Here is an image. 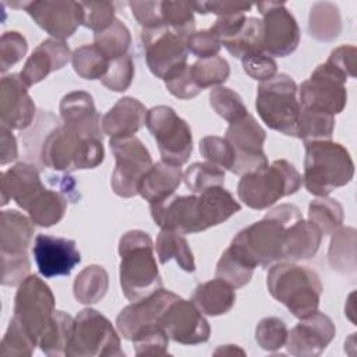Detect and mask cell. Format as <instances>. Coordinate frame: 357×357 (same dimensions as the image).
<instances>
[{
  "mask_svg": "<svg viewBox=\"0 0 357 357\" xmlns=\"http://www.w3.org/2000/svg\"><path fill=\"white\" fill-rule=\"evenodd\" d=\"M1 262H3V272H1L3 286H20L29 276L31 262L26 252L1 254Z\"/></svg>",
  "mask_w": 357,
  "mask_h": 357,
  "instance_id": "cell-54",
  "label": "cell"
},
{
  "mask_svg": "<svg viewBox=\"0 0 357 357\" xmlns=\"http://www.w3.org/2000/svg\"><path fill=\"white\" fill-rule=\"evenodd\" d=\"M160 3L162 1H130L128 7L142 29H155L165 26L162 21Z\"/></svg>",
  "mask_w": 357,
  "mask_h": 357,
  "instance_id": "cell-57",
  "label": "cell"
},
{
  "mask_svg": "<svg viewBox=\"0 0 357 357\" xmlns=\"http://www.w3.org/2000/svg\"><path fill=\"white\" fill-rule=\"evenodd\" d=\"M178 296L176 293L165 290L162 287L152 293L151 296L124 307L116 318L119 332L123 335L124 339L132 340V337L141 329L151 325H156L162 312Z\"/></svg>",
  "mask_w": 357,
  "mask_h": 357,
  "instance_id": "cell-22",
  "label": "cell"
},
{
  "mask_svg": "<svg viewBox=\"0 0 357 357\" xmlns=\"http://www.w3.org/2000/svg\"><path fill=\"white\" fill-rule=\"evenodd\" d=\"M287 326L278 317L262 318L255 328V340L266 351H276L284 346L287 339Z\"/></svg>",
  "mask_w": 357,
  "mask_h": 357,
  "instance_id": "cell-48",
  "label": "cell"
},
{
  "mask_svg": "<svg viewBox=\"0 0 357 357\" xmlns=\"http://www.w3.org/2000/svg\"><path fill=\"white\" fill-rule=\"evenodd\" d=\"M93 45L109 60L126 56L131 46L130 29L116 18V21L107 29L93 35Z\"/></svg>",
  "mask_w": 357,
  "mask_h": 357,
  "instance_id": "cell-43",
  "label": "cell"
},
{
  "mask_svg": "<svg viewBox=\"0 0 357 357\" xmlns=\"http://www.w3.org/2000/svg\"><path fill=\"white\" fill-rule=\"evenodd\" d=\"M266 287L271 296L297 318H304L319 307L322 283L308 266L278 262L268 271Z\"/></svg>",
  "mask_w": 357,
  "mask_h": 357,
  "instance_id": "cell-5",
  "label": "cell"
},
{
  "mask_svg": "<svg viewBox=\"0 0 357 357\" xmlns=\"http://www.w3.org/2000/svg\"><path fill=\"white\" fill-rule=\"evenodd\" d=\"M11 7L24 8L29 17L59 40L68 39L84 21L82 4L78 1H22L10 3Z\"/></svg>",
  "mask_w": 357,
  "mask_h": 357,
  "instance_id": "cell-18",
  "label": "cell"
},
{
  "mask_svg": "<svg viewBox=\"0 0 357 357\" xmlns=\"http://www.w3.org/2000/svg\"><path fill=\"white\" fill-rule=\"evenodd\" d=\"M169 336L160 325H151L141 329L134 337L132 344L135 354L141 356H166L169 347Z\"/></svg>",
  "mask_w": 357,
  "mask_h": 357,
  "instance_id": "cell-47",
  "label": "cell"
},
{
  "mask_svg": "<svg viewBox=\"0 0 357 357\" xmlns=\"http://www.w3.org/2000/svg\"><path fill=\"white\" fill-rule=\"evenodd\" d=\"M141 42L151 73L166 81L187 67L185 40L166 26L142 29Z\"/></svg>",
  "mask_w": 357,
  "mask_h": 357,
  "instance_id": "cell-14",
  "label": "cell"
},
{
  "mask_svg": "<svg viewBox=\"0 0 357 357\" xmlns=\"http://www.w3.org/2000/svg\"><path fill=\"white\" fill-rule=\"evenodd\" d=\"M245 13H238V14H229V15H222L218 17L215 24L209 28L220 40V43L223 40H227L230 38H233L234 35H237L240 32V29L243 28V25L245 24Z\"/></svg>",
  "mask_w": 357,
  "mask_h": 357,
  "instance_id": "cell-60",
  "label": "cell"
},
{
  "mask_svg": "<svg viewBox=\"0 0 357 357\" xmlns=\"http://www.w3.org/2000/svg\"><path fill=\"white\" fill-rule=\"evenodd\" d=\"M257 8L262 15L264 25V52L276 57L291 54L300 43V28L294 15L287 10L284 3L264 1Z\"/></svg>",
  "mask_w": 357,
  "mask_h": 357,
  "instance_id": "cell-16",
  "label": "cell"
},
{
  "mask_svg": "<svg viewBox=\"0 0 357 357\" xmlns=\"http://www.w3.org/2000/svg\"><path fill=\"white\" fill-rule=\"evenodd\" d=\"M60 117L63 126L84 138L103 141L102 119L96 112L93 98L85 91H73L60 100Z\"/></svg>",
  "mask_w": 357,
  "mask_h": 357,
  "instance_id": "cell-23",
  "label": "cell"
},
{
  "mask_svg": "<svg viewBox=\"0 0 357 357\" xmlns=\"http://www.w3.org/2000/svg\"><path fill=\"white\" fill-rule=\"evenodd\" d=\"M162 21L166 28L187 40L195 32V18L192 3L187 1H162L160 3Z\"/></svg>",
  "mask_w": 357,
  "mask_h": 357,
  "instance_id": "cell-41",
  "label": "cell"
},
{
  "mask_svg": "<svg viewBox=\"0 0 357 357\" xmlns=\"http://www.w3.org/2000/svg\"><path fill=\"white\" fill-rule=\"evenodd\" d=\"M165 85H166V89L178 99H192L201 92V89L197 86V84L191 77L190 66H187L184 70H181L178 74H176L170 79H166Z\"/></svg>",
  "mask_w": 357,
  "mask_h": 357,
  "instance_id": "cell-58",
  "label": "cell"
},
{
  "mask_svg": "<svg viewBox=\"0 0 357 357\" xmlns=\"http://www.w3.org/2000/svg\"><path fill=\"white\" fill-rule=\"evenodd\" d=\"M67 357H123L121 342L112 322L93 308H84L74 318Z\"/></svg>",
  "mask_w": 357,
  "mask_h": 357,
  "instance_id": "cell-9",
  "label": "cell"
},
{
  "mask_svg": "<svg viewBox=\"0 0 357 357\" xmlns=\"http://www.w3.org/2000/svg\"><path fill=\"white\" fill-rule=\"evenodd\" d=\"M151 215L162 230L181 234L199 233L218 226L237 213L241 206L223 185L211 187L201 194L172 195L149 204Z\"/></svg>",
  "mask_w": 357,
  "mask_h": 357,
  "instance_id": "cell-1",
  "label": "cell"
},
{
  "mask_svg": "<svg viewBox=\"0 0 357 357\" xmlns=\"http://www.w3.org/2000/svg\"><path fill=\"white\" fill-rule=\"evenodd\" d=\"M301 211L294 204H280L261 220L240 230L230 245L254 268H268L282 259L286 229L301 219Z\"/></svg>",
  "mask_w": 357,
  "mask_h": 357,
  "instance_id": "cell-2",
  "label": "cell"
},
{
  "mask_svg": "<svg viewBox=\"0 0 357 357\" xmlns=\"http://www.w3.org/2000/svg\"><path fill=\"white\" fill-rule=\"evenodd\" d=\"M158 324L170 340L185 346L205 343L211 335V326L201 310L192 300H184L180 296L167 305Z\"/></svg>",
  "mask_w": 357,
  "mask_h": 357,
  "instance_id": "cell-17",
  "label": "cell"
},
{
  "mask_svg": "<svg viewBox=\"0 0 357 357\" xmlns=\"http://www.w3.org/2000/svg\"><path fill=\"white\" fill-rule=\"evenodd\" d=\"M74 326V318L64 311H54L53 318L45 332L42 333L38 346L50 357L66 356L71 333Z\"/></svg>",
  "mask_w": 357,
  "mask_h": 357,
  "instance_id": "cell-36",
  "label": "cell"
},
{
  "mask_svg": "<svg viewBox=\"0 0 357 357\" xmlns=\"http://www.w3.org/2000/svg\"><path fill=\"white\" fill-rule=\"evenodd\" d=\"M120 286L130 301H139L162 289V278L153 255L151 236L128 230L119 240Z\"/></svg>",
  "mask_w": 357,
  "mask_h": 357,
  "instance_id": "cell-3",
  "label": "cell"
},
{
  "mask_svg": "<svg viewBox=\"0 0 357 357\" xmlns=\"http://www.w3.org/2000/svg\"><path fill=\"white\" fill-rule=\"evenodd\" d=\"M135 74L134 61L130 54L110 60L106 74L100 78L103 86L114 92H124L130 88Z\"/></svg>",
  "mask_w": 357,
  "mask_h": 357,
  "instance_id": "cell-49",
  "label": "cell"
},
{
  "mask_svg": "<svg viewBox=\"0 0 357 357\" xmlns=\"http://www.w3.org/2000/svg\"><path fill=\"white\" fill-rule=\"evenodd\" d=\"M354 163L349 151L331 139L305 142L303 184L315 197H328L353 180Z\"/></svg>",
  "mask_w": 357,
  "mask_h": 357,
  "instance_id": "cell-4",
  "label": "cell"
},
{
  "mask_svg": "<svg viewBox=\"0 0 357 357\" xmlns=\"http://www.w3.org/2000/svg\"><path fill=\"white\" fill-rule=\"evenodd\" d=\"M84 21L82 25L95 33L107 29L114 21L116 7L110 1H82Z\"/></svg>",
  "mask_w": 357,
  "mask_h": 357,
  "instance_id": "cell-52",
  "label": "cell"
},
{
  "mask_svg": "<svg viewBox=\"0 0 357 357\" xmlns=\"http://www.w3.org/2000/svg\"><path fill=\"white\" fill-rule=\"evenodd\" d=\"M1 153H0V165L4 166L18 158V146L17 139L13 135L11 130L6 126H1Z\"/></svg>",
  "mask_w": 357,
  "mask_h": 357,
  "instance_id": "cell-62",
  "label": "cell"
},
{
  "mask_svg": "<svg viewBox=\"0 0 357 357\" xmlns=\"http://www.w3.org/2000/svg\"><path fill=\"white\" fill-rule=\"evenodd\" d=\"M356 56L357 49L351 45H343L336 49H333L326 60L329 66L340 71L347 78L356 77Z\"/></svg>",
  "mask_w": 357,
  "mask_h": 357,
  "instance_id": "cell-59",
  "label": "cell"
},
{
  "mask_svg": "<svg viewBox=\"0 0 357 357\" xmlns=\"http://www.w3.org/2000/svg\"><path fill=\"white\" fill-rule=\"evenodd\" d=\"M109 290V275L100 265L84 268L73 284L74 297L81 304H95L100 301Z\"/></svg>",
  "mask_w": 357,
  "mask_h": 357,
  "instance_id": "cell-34",
  "label": "cell"
},
{
  "mask_svg": "<svg viewBox=\"0 0 357 357\" xmlns=\"http://www.w3.org/2000/svg\"><path fill=\"white\" fill-rule=\"evenodd\" d=\"M35 113L36 106L20 74L4 75L0 82L1 126L10 130H25L32 124Z\"/></svg>",
  "mask_w": 357,
  "mask_h": 357,
  "instance_id": "cell-21",
  "label": "cell"
},
{
  "mask_svg": "<svg viewBox=\"0 0 357 357\" xmlns=\"http://www.w3.org/2000/svg\"><path fill=\"white\" fill-rule=\"evenodd\" d=\"M241 66L244 73L250 78L261 82L268 81L278 74L276 61L273 60V57H271L265 52H258V53H252L243 57Z\"/></svg>",
  "mask_w": 357,
  "mask_h": 357,
  "instance_id": "cell-55",
  "label": "cell"
},
{
  "mask_svg": "<svg viewBox=\"0 0 357 357\" xmlns=\"http://www.w3.org/2000/svg\"><path fill=\"white\" fill-rule=\"evenodd\" d=\"M336 328L333 321L324 312L315 311L290 329L286 339V350L296 357H317L324 353L333 340Z\"/></svg>",
  "mask_w": 357,
  "mask_h": 357,
  "instance_id": "cell-19",
  "label": "cell"
},
{
  "mask_svg": "<svg viewBox=\"0 0 357 357\" xmlns=\"http://www.w3.org/2000/svg\"><path fill=\"white\" fill-rule=\"evenodd\" d=\"M328 261L333 271L343 275L356 272V229L339 227L332 233Z\"/></svg>",
  "mask_w": 357,
  "mask_h": 357,
  "instance_id": "cell-33",
  "label": "cell"
},
{
  "mask_svg": "<svg viewBox=\"0 0 357 357\" xmlns=\"http://www.w3.org/2000/svg\"><path fill=\"white\" fill-rule=\"evenodd\" d=\"M40 159L46 167L71 173L93 169L105 159L102 139L84 138L66 126H56L45 138Z\"/></svg>",
  "mask_w": 357,
  "mask_h": 357,
  "instance_id": "cell-7",
  "label": "cell"
},
{
  "mask_svg": "<svg viewBox=\"0 0 357 357\" xmlns=\"http://www.w3.org/2000/svg\"><path fill=\"white\" fill-rule=\"evenodd\" d=\"M71 54L73 53L64 40L54 38L45 39L26 59L20 77L29 88L45 79L50 73L63 68L71 60Z\"/></svg>",
  "mask_w": 357,
  "mask_h": 357,
  "instance_id": "cell-24",
  "label": "cell"
},
{
  "mask_svg": "<svg viewBox=\"0 0 357 357\" xmlns=\"http://www.w3.org/2000/svg\"><path fill=\"white\" fill-rule=\"evenodd\" d=\"M54 311V296L50 287L39 276L29 275L15 293L13 318L39 343Z\"/></svg>",
  "mask_w": 357,
  "mask_h": 357,
  "instance_id": "cell-12",
  "label": "cell"
},
{
  "mask_svg": "<svg viewBox=\"0 0 357 357\" xmlns=\"http://www.w3.org/2000/svg\"><path fill=\"white\" fill-rule=\"evenodd\" d=\"M333 130L335 116L308 109L300 110L296 137L301 138L304 142L331 139Z\"/></svg>",
  "mask_w": 357,
  "mask_h": 357,
  "instance_id": "cell-40",
  "label": "cell"
},
{
  "mask_svg": "<svg viewBox=\"0 0 357 357\" xmlns=\"http://www.w3.org/2000/svg\"><path fill=\"white\" fill-rule=\"evenodd\" d=\"M262 43H264V25H262V21L255 17H248L237 35L222 42L225 49L238 60H241L248 54L264 52Z\"/></svg>",
  "mask_w": 357,
  "mask_h": 357,
  "instance_id": "cell-37",
  "label": "cell"
},
{
  "mask_svg": "<svg viewBox=\"0 0 357 357\" xmlns=\"http://www.w3.org/2000/svg\"><path fill=\"white\" fill-rule=\"evenodd\" d=\"M28 52L26 39L17 31H7L0 39V71L4 74L10 67L24 59Z\"/></svg>",
  "mask_w": 357,
  "mask_h": 357,
  "instance_id": "cell-53",
  "label": "cell"
},
{
  "mask_svg": "<svg viewBox=\"0 0 357 357\" xmlns=\"http://www.w3.org/2000/svg\"><path fill=\"white\" fill-rule=\"evenodd\" d=\"M45 188L33 165L20 162L1 174V205L14 201L24 211Z\"/></svg>",
  "mask_w": 357,
  "mask_h": 357,
  "instance_id": "cell-25",
  "label": "cell"
},
{
  "mask_svg": "<svg viewBox=\"0 0 357 357\" xmlns=\"http://www.w3.org/2000/svg\"><path fill=\"white\" fill-rule=\"evenodd\" d=\"M199 152L209 163L231 172L236 156L233 148L225 138L216 135L204 137L199 141Z\"/></svg>",
  "mask_w": 357,
  "mask_h": 357,
  "instance_id": "cell-51",
  "label": "cell"
},
{
  "mask_svg": "<svg viewBox=\"0 0 357 357\" xmlns=\"http://www.w3.org/2000/svg\"><path fill=\"white\" fill-rule=\"evenodd\" d=\"M191 300L202 314L218 317L229 312L236 304V290L222 279H212L195 287Z\"/></svg>",
  "mask_w": 357,
  "mask_h": 357,
  "instance_id": "cell-30",
  "label": "cell"
},
{
  "mask_svg": "<svg viewBox=\"0 0 357 357\" xmlns=\"http://www.w3.org/2000/svg\"><path fill=\"white\" fill-rule=\"evenodd\" d=\"M303 185V177L286 159L243 174L237 184V195L248 208L262 211L283 197L296 194Z\"/></svg>",
  "mask_w": 357,
  "mask_h": 357,
  "instance_id": "cell-6",
  "label": "cell"
},
{
  "mask_svg": "<svg viewBox=\"0 0 357 357\" xmlns=\"http://www.w3.org/2000/svg\"><path fill=\"white\" fill-rule=\"evenodd\" d=\"M183 180L192 194L225 184V170L209 162H195L183 173Z\"/></svg>",
  "mask_w": 357,
  "mask_h": 357,
  "instance_id": "cell-45",
  "label": "cell"
},
{
  "mask_svg": "<svg viewBox=\"0 0 357 357\" xmlns=\"http://www.w3.org/2000/svg\"><path fill=\"white\" fill-rule=\"evenodd\" d=\"M67 209V198L64 192L43 188L29 204L26 212L33 225L40 227H50L57 225Z\"/></svg>",
  "mask_w": 357,
  "mask_h": 357,
  "instance_id": "cell-31",
  "label": "cell"
},
{
  "mask_svg": "<svg viewBox=\"0 0 357 357\" xmlns=\"http://www.w3.org/2000/svg\"><path fill=\"white\" fill-rule=\"evenodd\" d=\"M181 166L159 160L139 180L138 194L149 204H155L172 197L181 184Z\"/></svg>",
  "mask_w": 357,
  "mask_h": 357,
  "instance_id": "cell-27",
  "label": "cell"
},
{
  "mask_svg": "<svg viewBox=\"0 0 357 357\" xmlns=\"http://www.w3.org/2000/svg\"><path fill=\"white\" fill-rule=\"evenodd\" d=\"M32 254L39 273L46 279L68 276L81 262V254L75 241L66 237L38 234Z\"/></svg>",
  "mask_w": 357,
  "mask_h": 357,
  "instance_id": "cell-20",
  "label": "cell"
},
{
  "mask_svg": "<svg viewBox=\"0 0 357 357\" xmlns=\"http://www.w3.org/2000/svg\"><path fill=\"white\" fill-rule=\"evenodd\" d=\"M109 145L116 159L110 178L112 190L121 198H131L138 194L139 180L153 165L151 153L135 135L110 138Z\"/></svg>",
  "mask_w": 357,
  "mask_h": 357,
  "instance_id": "cell-13",
  "label": "cell"
},
{
  "mask_svg": "<svg viewBox=\"0 0 357 357\" xmlns=\"http://www.w3.org/2000/svg\"><path fill=\"white\" fill-rule=\"evenodd\" d=\"M192 7H194V11L198 14L212 13V14H216L218 17L247 13L251 10V4L234 3V1H201V3H192Z\"/></svg>",
  "mask_w": 357,
  "mask_h": 357,
  "instance_id": "cell-61",
  "label": "cell"
},
{
  "mask_svg": "<svg viewBox=\"0 0 357 357\" xmlns=\"http://www.w3.org/2000/svg\"><path fill=\"white\" fill-rule=\"evenodd\" d=\"M297 84L294 79L279 73L258 86L255 109L261 120L272 130L287 137H296L300 116L297 98Z\"/></svg>",
  "mask_w": 357,
  "mask_h": 357,
  "instance_id": "cell-8",
  "label": "cell"
},
{
  "mask_svg": "<svg viewBox=\"0 0 357 357\" xmlns=\"http://www.w3.org/2000/svg\"><path fill=\"white\" fill-rule=\"evenodd\" d=\"M343 219V206L337 199L318 197L308 205V220L321 231L322 236H329L342 227Z\"/></svg>",
  "mask_w": 357,
  "mask_h": 357,
  "instance_id": "cell-38",
  "label": "cell"
},
{
  "mask_svg": "<svg viewBox=\"0 0 357 357\" xmlns=\"http://www.w3.org/2000/svg\"><path fill=\"white\" fill-rule=\"evenodd\" d=\"M254 269L255 268L250 265L240 254H237L231 247H227L216 264L215 278L227 282L234 289H240L248 284Z\"/></svg>",
  "mask_w": 357,
  "mask_h": 357,
  "instance_id": "cell-39",
  "label": "cell"
},
{
  "mask_svg": "<svg viewBox=\"0 0 357 357\" xmlns=\"http://www.w3.org/2000/svg\"><path fill=\"white\" fill-rule=\"evenodd\" d=\"M35 231V225L31 218H26L15 209L1 211L0 220V245L1 254L26 252L31 245Z\"/></svg>",
  "mask_w": 357,
  "mask_h": 357,
  "instance_id": "cell-29",
  "label": "cell"
},
{
  "mask_svg": "<svg viewBox=\"0 0 357 357\" xmlns=\"http://www.w3.org/2000/svg\"><path fill=\"white\" fill-rule=\"evenodd\" d=\"M187 50L198 59H211L218 56L222 43L211 29H201L192 32L185 40Z\"/></svg>",
  "mask_w": 357,
  "mask_h": 357,
  "instance_id": "cell-56",
  "label": "cell"
},
{
  "mask_svg": "<svg viewBox=\"0 0 357 357\" xmlns=\"http://www.w3.org/2000/svg\"><path fill=\"white\" fill-rule=\"evenodd\" d=\"M38 343L31 337V335L14 319L11 318L8 328L3 336L0 354L1 356H31L35 351Z\"/></svg>",
  "mask_w": 357,
  "mask_h": 357,
  "instance_id": "cell-50",
  "label": "cell"
},
{
  "mask_svg": "<svg viewBox=\"0 0 357 357\" xmlns=\"http://www.w3.org/2000/svg\"><path fill=\"white\" fill-rule=\"evenodd\" d=\"M310 35L319 42H332L342 32V17L339 7L331 1L312 4L308 18Z\"/></svg>",
  "mask_w": 357,
  "mask_h": 357,
  "instance_id": "cell-32",
  "label": "cell"
},
{
  "mask_svg": "<svg viewBox=\"0 0 357 357\" xmlns=\"http://www.w3.org/2000/svg\"><path fill=\"white\" fill-rule=\"evenodd\" d=\"M225 139L233 148L236 156L231 173L243 176L269 165L264 152L266 132L252 114L247 113L240 120L229 123Z\"/></svg>",
  "mask_w": 357,
  "mask_h": 357,
  "instance_id": "cell-15",
  "label": "cell"
},
{
  "mask_svg": "<svg viewBox=\"0 0 357 357\" xmlns=\"http://www.w3.org/2000/svg\"><path fill=\"white\" fill-rule=\"evenodd\" d=\"M346 81L347 77L326 61L319 64L297 89L300 107L332 116L342 113L347 103Z\"/></svg>",
  "mask_w": 357,
  "mask_h": 357,
  "instance_id": "cell-11",
  "label": "cell"
},
{
  "mask_svg": "<svg viewBox=\"0 0 357 357\" xmlns=\"http://www.w3.org/2000/svg\"><path fill=\"white\" fill-rule=\"evenodd\" d=\"M211 107L226 121L233 123L244 117L248 110L237 92L227 86H216L209 93Z\"/></svg>",
  "mask_w": 357,
  "mask_h": 357,
  "instance_id": "cell-46",
  "label": "cell"
},
{
  "mask_svg": "<svg viewBox=\"0 0 357 357\" xmlns=\"http://www.w3.org/2000/svg\"><path fill=\"white\" fill-rule=\"evenodd\" d=\"M156 254L160 264L174 259L185 272L195 271V261L192 251L184 236L174 230H160L156 237Z\"/></svg>",
  "mask_w": 357,
  "mask_h": 357,
  "instance_id": "cell-35",
  "label": "cell"
},
{
  "mask_svg": "<svg viewBox=\"0 0 357 357\" xmlns=\"http://www.w3.org/2000/svg\"><path fill=\"white\" fill-rule=\"evenodd\" d=\"M190 73L197 86L204 91L211 86H220L230 75V66L227 60L220 56L198 59L190 66Z\"/></svg>",
  "mask_w": 357,
  "mask_h": 357,
  "instance_id": "cell-44",
  "label": "cell"
},
{
  "mask_svg": "<svg viewBox=\"0 0 357 357\" xmlns=\"http://www.w3.org/2000/svg\"><path fill=\"white\" fill-rule=\"evenodd\" d=\"M146 107L135 98L124 96L102 117L103 134L110 138L134 137L146 121Z\"/></svg>",
  "mask_w": 357,
  "mask_h": 357,
  "instance_id": "cell-26",
  "label": "cell"
},
{
  "mask_svg": "<svg viewBox=\"0 0 357 357\" xmlns=\"http://www.w3.org/2000/svg\"><path fill=\"white\" fill-rule=\"evenodd\" d=\"M145 124L158 144L162 160L177 166L188 162L192 153L191 128L173 107L153 106L146 113Z\"/></svg>",
  "mask_w": 357,
  "mask_h": 357,
  "instance_id": "cell-10",
  "label": "cell"
},
{
  "mask_svg": "<svg viewBox=\"0 0 357 357\" xmlns=\"http://www.w3.org/2000/svg\"><path fill=\"white\" fill-rule=\"evenodd\" d=\"M74 71L84 79H100L109 67L110 60L92 43L77 47L71 54Z\"/></svg>",
  "mask_w": 357,
  "mask_h": 357,
  "instance_id": "cell-42",
  "label": "cell"
},
{
  "mask_svg": "<svg viewBox=\"0 0 357 357\" xmlns=\"http://www.w3.org/2000/svg\"><path fill=\"white\" fill-rule=\"evenodd\" d=\"M321 241V231L310 220L301 218L286 229L282 259H289L290 262L310 259L318 252Z\"/></svg>",
  "mask_w": 357,
  "mask_h": 357,
  "instance_id": "cell-28",
  "label": "cell"
}]
</instances>
